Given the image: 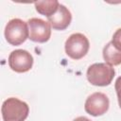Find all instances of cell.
<instances>
[{
  "instance_id": "6da1fadb",
  "label": "cell",
  "mask_w": 121,
  "mask_h": 121,
  "mask_svg": "<svg viewBox=\"0 0 121 121\" xmlns=\"http://www.w3.org/2000/svg\"><path fill=\"white\" fill-rule=\"evenodd\" d=\"M4 121H25L29 113V107L25 102L16 97L6 99L1 108Z\"/></svg>"
},
{
  "instance_id": "7a4b0ae2",
  "label": "cell",
  "mask_w": 121,
  "mask_h": 121,
  "mask_svg": "<svg viewBox=\"0 0 121 121\" xmlns=\"http://www.w3.org/2000/svg\"><path fill=\"white\" fill-rule=\"evenodd\" d=\"M115 75L114 68L107 63L98 62L90 65L86 72L88 81L95 86H108Z\"/></svg>"
},
{
  "instance_id": "3957f363",
  "label": "cell",
  "mask_w": 121,
  "mask_h": 121,
  "mask_svg": "<svg viewBox=\"0 0 121 121\" xmlns=\"http://www.w3.org/2000/svg\"><path fill=\"white\" fill-rule=\"evenodd\" d=\"M5 38L11 45H20L29 38L28 25L19 18L11 19L5 27Z\"/></svg>"
},
{
  "instance_id": "277c9868",
  "label": "cell",
  "mask_w": 121,
  "mask_h": 121,
  "mask_svg": "<svg viewBox=\"0 0 121 121\" xmlns=\"http://www.w3.org/2000/svg\"><path fill=\"white\" fill-rule=\"evenodd\" d=\"M90 43L88 38L82 33H74L65 41L64 49L68 57L73 60H80L88 53Z\"/></svg>"
},
{
  "instance_id": "5b68a950",
  "label": "cell",
  "mask_w": 121,
  "mask_h": 121,
  "mask_svg": "<svg viewBox=\"0 0 121 121\" xmlns=\"http://www.w3.org/2000/svg\"><path fill=\"white\" fill-rule=\"evenodd\" d=\"M29 40L35 43H46L51 37V26L40 18H30L27 21Z\"/></svg>"
},
{
  "instance_id": "8992f818",
  "label": "cell",
  "mask_w": 121,
  "mask_h": 121,
  "mask_svg": "<svg viewBox=\"0 0 121 121\" xmlns=\"http://www.w3.org/2000/svg\"><path fill=\"white\" fill-rule=\"evenodd\" d=\"M9 66L16 73H26L32 68L33 57L25 49L13 50L9 56Z\"/></svg>"
},
{
  "instance_id": "52a82bcc",
  "label": "cell",
  "mask_w": 121,
  "mask_h": 121,
  "mask_svg": "<svg viewBox=\"0 0 121 121\" xmlns=\"http://www.w3.org/2000/svg\"><path fill=\"white\" fill-rule=\"evenodd\" d=\"M110 107V100L108 96L101 93L95 92L90 95L84 104V110L92 116H100L106 113Z\"/></svg>"
},
{
  "instance_id": "ba28073f",
  "label": "cell",
  "mask_w": 121,
  "mask_h": 121,
  "mask_svg": "<svg viewBox=\"0 0 121 121\" xmlns=\"http://www.w3.org/2000/svg\"><path fill=\"white\" fill-rule=\"evenodd\" d=\"M47 21L53 29L64 30L69 26L72 21V14L64 5L60 4L58 10L52 16L48 17Z\"/></svg>"
},
{
  "instance_id": "9c48e42d",
  "label": "cell",
  "mask_w": 121,
  "mask_h": 121,
  "mask_svg": "<svg viewBox=\"0 0 121 121\" xmlns=\"http://www.w3.org/2000/svg\"><path fill=\"white\" fill-rule=\"evenodd\" d=\"M103 58L105 63L111 66L121 64V50L116 48L112 42L108 43L103 48Z\"/></svg>"
},
{
  "instance_id": "30bf717a",
  "label": "cell",
  "mask_w": 121,
  "mask_h": 121,
  "mask_svg": "<svg viewBox=\"0 0 121 121\" xmlns=\"http://www.w3.org/2000/svg\"><path fill=\"white\" fill-rule=\"evenodd\" d=\"M34 6L38 13L46 16L47 18L52 16L59 9L60 3L57 0H46L34 2Z\"/></svg>"
},
{
  "instance_id": "8fae6325",
  "label": "cell",
  "mask_w": 121,
  "mask_h": 121,
  "mask_svg": "<svg viewBox=\"0 0 121 121\" xmlns=\"http://www.w3.org/2000/svg\"><path fill=\"white\" fill-rule=\"evenodd\" d=\"M112 43V44L118 48L119 50H121V27L118 28L112 35V39L111 41Z\"/></svg>"
},
{
  "instance_id": "7c38bea8",
  "label": "cell",
  "mask_w": 121,
  "mask_h": 121,
  "mask_svg": "<svg viewBox=\"0 0 121 121\" xmlns=\"http://www.w3.org/2000/svg\"><path fill=\"white\" fill-rule=\"evenodd\" d=\"M114 88H115V92L117 95L118 104H119V107L121 109V77H118L116 78L115 83H114Z\"/></svg>"
},
{
  "instance_id": "4fadbf2b",
  "label": "cell",
  "mask_w": 121,
  "mask_h": 121,
  "mask_svg": "<svg viewBox=\"0 0 121 121\" xmlns=\"http://www.w3.org/2000/svg\"><path fill=\"white\" fill-rule=\"evenodd\" d=\"M73 121H92V120H90L89 118H87L85 116H78V117L75 118Z\"/></svg>"
}]
</instances>
